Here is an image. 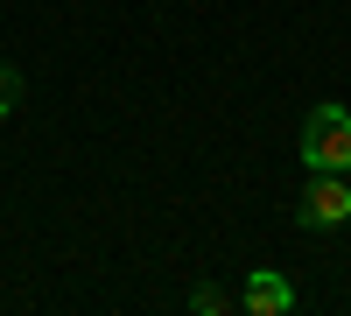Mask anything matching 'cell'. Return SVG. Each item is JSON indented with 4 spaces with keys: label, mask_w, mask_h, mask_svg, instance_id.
I'll list each match as a JSON object with an SVG mask.
<instances>
[{
    "label": "cell",
    "mask_w": 351,
    "mask_h": 316,
    "mask_svg": "<svg viewBox=\"0 0 351 316\" xmlns=\"http://www.w3.org/2000/svg\"><path fill=\"white\" fill-rule=\"evenodd\" d=\"M190 309H197V316H225V309H232V289L204 281V289H190Z\"/></svg>",
    "instance_id": "obj_4"
},
{
    "label": "cell",
    "mask_w": 351,
    "mask_h": 316,
    "mask_svg": "<svg viewBox=\"0 0 351 316\" xmlns=\"http://www.w3.org/2000/svg\"><path fill=\"white\" fill-rule=\"evenodd\" d=\"M14 112H21V71L0 64V120H14Z\"/></svg>",
    "instance_id": "obj_5"
},
{
    "label": "cell",
    "mask_w": 351,
    "mask_h": 316,
    "mask_svg": "<svg viewBox=\"0 0 351 316\" xmlns=\"http://www.w3.org/2000/svg\"><path fill=\"white\" fill-rule=\"evenodd\" d=\"M239 309L246 316H288V309H295V281L274 274V267H253L246 289H239Z\"/></svg>",
    "instance_id": "obj_3"
},
{
    "label": "cell",
    "mask_w": 351,
    "mask_h": 316,
    "mask_svg": "<svg viewBox=\"0 0 351 316\" xmlns=\"http://www.w3.org/2000/svg\"><path fill=\"white\" fill-rule=\"evenodd\" d=\"M295 155H302V169H337V176H351V112L337 99L309 106V120L295 134Z\"/></svg>",
    "instance_id": "obj_1"
},
{
    "label": "cell",
    "mask_w": 351,
    "mask_h": 316,
    "mask_svg": "<svg viewBox=\"0 0 351 316\" xmlns=\"http://www.w3.org/2000/svg\"><path fill=\"white\" fill-rule=\"evenodd\" d=\"M295 218L309 225V232L351 225V183L337 176V169H309V183H302V197H295Z\"/></svg>",
    "instance_id": "obj_2"
}]
</instances>
